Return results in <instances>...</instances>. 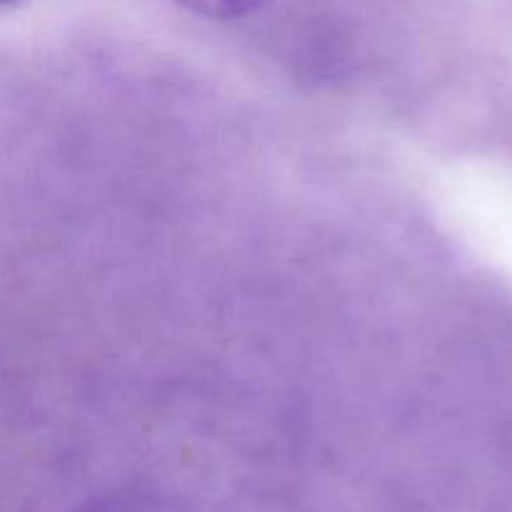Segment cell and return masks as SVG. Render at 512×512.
I'll use <instances>...</instances> for the list:
<instances>
[{"label":"cell","instance_id":"6da1fadb","mask_svg":"<svg viewBox=\"0 0 512 512\" xmlns=\"http://www.w3.org/2000/svg\"><path fill=\"white\" fill-rule=\"evenodd\" d=\"M175 3L188 8L190 13L223 20V18H240V15L253 13V10H258L260 5H265L268 0H175Z\"/></svg>","mask_w":512,"mask_h":512},{"label":"cell","instance_id":"7a4b0ae2","mask_svg":"<svg viewBox=\"0 0 512 512\" xmlns=\"http://www.w3.org/2000/svg\"><path fill=\"white\" fill-rule=\"evenodd\" d=\"M10 3H18V0H0V5H10Z\"/></svg>","mask_w":512,"mask_h":512}]
</instances>
